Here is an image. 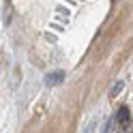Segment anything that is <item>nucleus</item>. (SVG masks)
Here are the masks:
<instances>
[{
  "label": "nucleus",
  "instance_id": "obj_1",
  "mask_svg": "<svg viewBox=\"0 0 133 133\" xmlns=\"http://www.w3.org/2000/svg\"><path fill=\"white\" fill-rule=\"evenodd\" d=\"M116 122L120 124V129H129V124H131V114H129V107H120L118 110V114H116V118H114Z\"/></svg>",
  "mask_w": 133,
  "mask_h": 133
},
{
  "label": "nucleus",
  "instance_id": "obj_2",
  "mask_svg": "<svg viewBox=\"0 0 133 133\" xmlns=\"http://www.w3.org/2000/svg\"><path fill=\"white\" fill-rule=\"evenodd\" d=\"M64 82V71H52L45 75V86H60Z\"/></svg>",
  "mask_w": 133,
  "mask_h": 133
},
{
  "label": "nucleus",
  "instance_id": "obj_3",
  "mask_svg": "<svg viewBox=\"0 0 133 133\" xmlns=\"http://www.w3.org/2000/svg\"><path fill=\"white\" fill-rule=\"evenodd\" d=\"M11 22H13V4H11V0H6L4 2V13H2V24L9 26Z\"/></svg>",
  "mask_w": 133,
  "mask_h": 133
},
{
  "label": "nucleus",
  "instance_id": "obj_4",
  "mask_svg": "<svg viewBox=\"0 0 133 133\" xmlns=\"http://www.w3.org/2000/svg\"><path fill=\"white\" fill-rule=\"evenodd\" d=\"M122 88H124V84H122V82H116V84L112 86V90H110V97H112V99H116V97H118V92H120Z\"/></svg>",
  "mask_w": 133,
  "mask_h": 133
},
{
  "label": "nucleus",
  "instance_id": "obj_5",
  "mask_svg": "<svg viewBox=\"0 0 133 133\" xmlns=\"http://www.w3.org/2000/svg\"><path fill=\"white\" fill-rule=\"evenodd\" d=\"M114 118H107L105 120V124H103V129H101V133H114Z\"/></svg>",
  "mask_w": 133,
  "mask_h": 133
},
{
  "label": "nucleus",
  "instance_id": "obj_6",
  "mask_svg": "<svg viewBox=\"0 0 133 133\" xmlns=\"http://www.w3.org/2000/svg\"><path fill=\"white\" fill-rule=\"evenodd\" d=\"M92 127H95V122H92V124H88V129H86V133H92Z\"/></svg>",
  "mask_w": 133,
  "mask_h": 133
},
{
  "label": "nucleus",
  "instance_id": "obj_7",
  "mask_svg": "<svg viewBox=\"0 0 133 133\" xmlns=\"http://www.w3.org/2000/svg\"><path fill=\"white\" fill-rule=\"evenodd\" d=\"M0 66H2V58H0Z\"/></svg>",
  "mask_w": 133,
  "mask_h": 133
},
{
  "label": "nucleus",
  "instance_id": "obj_8",
  "mask_svg": "<svg viewBox=\"0 0 133 133\" xmlns=\"http://www.w3.org/2000/svg\"><path fill=\"white\" fill-rule=\"evenodd\" d=\"M114 2H116V0H114Z\"/></svg>",
  "mask_w": 133,
  "mask_h": 133
}]
</instances>
